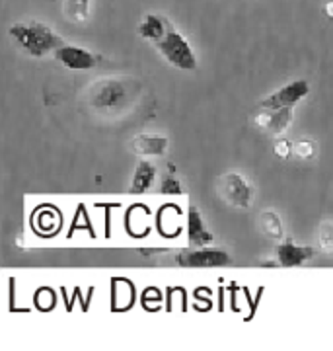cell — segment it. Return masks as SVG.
Instances as JSON below:
<instances>
[{
	"mask_svg": "<svg viewBox=\"0 0 333 351\" xmlns=\"http://www.w3.org/2000/svg\"><path fill=\"white\" fill-rule=\"evenodd\" d=\"M10 36L32 57H43L62 45V39L43 22H18L10 25Z\"/></svg>",
	"mask_w": 333,
	"mask_h": 351,
	"instance_id": "cell-1",
	"label": "cell"
},
{
	"mask_svg": "<svg viewBox=\"0 0 333 351\" xmlns=\"http://www.w3.org/2000/svg\"><path fill=\"white\" fill-rule=\"evenodd\" d=\"M154 43H156V47L162 53V57L172 64V66H175V69L187 71V73H191V71L197 69V59H195V53L191 49V45L173 27L170 20L166 22V32L162 34V38L156 39Z\"/></svg>",
	"mask_w": 333,
	"mask_h": 351,
	"instance_id": "cell-2",
	"label": "cell"
},
{
	"mask_svg": "<svg viewBox=\"0 0 333 351\" xmlns=\"http://www.w3.org/2000/svg\"><path fill=\"white\" fill-rule=\"evenodd\" d=\"M131 100L129 80L125 78H103L92 86L90 104L94 110L103 113H113L123 110L125 104Z\"/></svg>",
	"mask_w": 333,
	"mask_h": 351,
	"instance_id": "cell-3",
	"label": "cell"
},
{
	"mask_svg": "<svg viewBox=\"0 0 333 351\" xmlns=\"http://www.w3.org/2000/svg\"><path fill=\"white\" fill-rule=\"evenodd\" d=\"M219 191L222 199L238 209H247L254 203V188L242 174H224L219 180Z\"/></svg>",
	"mask_w": 333,
	"mask_h": 351,
	"instance_id": "cell-4",
	"label": "cell"
},
{
	"mask_svg": "<svg viewBox=\"0 0 333 351\" xmlns=\"http://www.w3.org/2000/svg\"><path fill=\"white\" fill-rule=\"evenodd\" d=\"M175 260L182 267H222L230 263V254L221 248L199 246V250H185L177 254Z\"/></svg>",
	"mask_w": 333,
	"mask_h": 351,
	"instance_id": "cell-5",
	"label": "cell"
},
{
	"mask_svg": "<svg viewBox=\"0 0 333 351\" xmlns=\"http://www.w3.org/2000/svg\"><path fill=\"white\" fill-rule=\"evenodd\" d=\"M310 84L306 80H293L281 90L273 92L271 96L263 98L259 101V108L263 110H279V108H295L300 100H304L308 96Z\"/></svg>",
	"mask_w": 333,
	"mask_h": 351,
	"instance_id": "cell-6",
	"label": "cell"
},
{
	"mask_svg": "<svg viewBox=\"0 0 333 351\" xmlns=\"http://www.w3.org/2000/svg\"><path fill=\"white\" fill-rule=\"evenodd\" d=\"M293 106L291 108H279V110H263L254 117V123L259 131L267 133V135H283L284 131L293 123Z\"/></svg>",
	"mask_w": 333,
	"mask_h": 351,
	"instance_id": "cell-7",
	"label": "cell"
},
{
	"mask_svg": "<svg viewBox=\"0 0 333 351\" xmlns=\"http://www.w3.org/2000/svg\"><path fill=\"white\" fill-rule=\"evenodd\" d=\"M55 59L71 71H90L98 64L94 53L76 47V45H64V43L55 49Z\"/></svg>",
	"mask_w": 333,
	"mask_h": 351,
	"instance_id": "cell-8",
	"label": "cell"
},
{
	"mask_svg": "<svg viewBox=\"0 0 333 351\" xmlns=\"http://www.w3.org/2000/svg\"><path fill=\"white\" fill-rule=\"evenodd\" d=\"M187 240L191 246H207L214 242V234L207 228L195 205H191L187 213Z\"/></svg>",
	"mask_w": 333,
	"mask_h": 351,
	"instance_id": "cell-9",
	"label": "cell"
},
{
	"mask_svg": "<svg viewBox=\"0 0 333 351\" xmlns=\"http://www.w3.org/2000/svg\"><path fill=\"white\" fill-rule=\"evenodd\" d=\"M314 254L316 250L312 246H300V244H295L293 240H286L277 248V263L283 267H295V265H302Z\"/></svg>",
	"mask_w": 333,
	"mask_h": 351,
	"instance_id": "cell-10",
	"label": "cell"
},
{
	"mask_svg": "<svg viewBox=\"0 0 333 351\" xmlns=\"http://www.w3.org/2000/svg\"><path fill=\"white\" fill-rule=\"evenodd\" d=\"M168 145L170 141L162 135H136L129 143L131 151L138 156H162L168 151Z\"/></svg>",
	"mask_w": 333,
	"mask_h": 351,
	"instance_id": "cell-11",
	"label": "cell"
},
{
	"mask_svg": "<svg viewBox=\"0 0 333 351\" xmlns=\"http://www.w3.org/2000/svg\"><path fill=\"white\" fill-rule=\"evenodd\" d=\"M156 166L150 164L148 160H140L136 164L135 174H133V182H131V191L133 193H145L154 186L156 182Z\"/></svg>",
	"mask_w": 333,
	"mask_h": 351,
	"instance_id": "cell-12",
	"label": "cell"
},
{
	"mask_svg": "<svg viewBox=\"0 0 333 351\" xmlns=\"http://www.w3.org/2000/svg\"><path fill=\"white\" fill-rule=\"evenodd\" d=\"M166 22H168V18H164V16H158V14H147L145 20L138 25L140 38L148 39V41L160 39L162 34L166 32Z\"/></svg>",
	"mask_w": 333,
	"mask_h": 351,
	"instance_id": "cell-13",
	"label": "cell"
},
{
	"mask_svg": "<svg viewBox=\"0 0 333 351\" xmlns=\"http://www.w3.org/2000/svg\"><path fill=\"white\" fill-rule=\"evenodd\" d=\"M259 223H261V228H263V232H265L267 237H271V239L275 240L283 239V234H284L283 221H281V217L275 213L273 209L263 211L261 217H259Z\"/></svg>",
	"mask_w": 333,
	"mask_h": 351,
	"instance_id": "cell-14",
	"label": "cell"
},
{
	"mask_svg": "<svg viewBox=\"0 0 333 351\" xmlns=\"http://www.w3.org/2000/svg\"><path fill=\"white\" fill-rule=\"evenodd\" d=\"M64 14L76 24H84L90 18V0H64Z\"/></svg>",
	"mask_w": 333,
	"mask_h": 351,
	"instance_id": "cell-15",
	"label": "cell"
},
{
	"mask_svg": "<svg viewBox=\"0 0 333 351\" xmlns=\"http://www.w3.org/2000/svg\"><path fill=\"white\" fill-rule=\"evenodd\" d=\"M295 154L300 160H312L318 156V143L312 138H300L295 143Z\"/></svg>",
	"mask_w": 333,
	"mask_h": 351,
	"instance_id": "cell-16",
	"label": "cell"
},
{
	"mask_svg": "<svg viewBox=\"0 0 333 351\" xmlns=\"http://www.w3.org/2000/svg\"><path fill=\"white\" fill-rule=\"evenodd\" d=\"M175 168H173V164H168V174L164 176V180H162V186L160 191L162 193H166V195H182L184 193V189L180 186V182L175 180Z\"/></svg>",
	"mask_w": 333,
	"mask_h": 351,
	"instance_id": "cell-17",
	"label": "cell"
},
{
	"mask_svg": "<svg viewBox=\"0 0 333 351\" xmlns=\"http://www.w3.org/2000/svg\"><path fill=\"white\" fill-rule=\"evenodd\" d=\"M318 244L321 252L333 256V223H321L318 230Z\"/></svg>",
	"mask_w": 333,
	"mask_h": 351,
	"instance_id": "cell-18",
	"label": "cell"
},
{
	"mask_svg": "<svg viewBox=\"0 0 333 351\" xmlns=\"http://www.w3.org/2000/svg\"><path fill=\"white\" fill-rule=\"evenodd\" d=\"M273 151H275L277 156H281V158H288V156L295 152V145H293L288 138H277V141H275Z\"/></svg>",
	"mask_w": 333,
	"mask_h": 351,
	"instance_id": "cell-19",
	"label": "cell"
},
{
	"mask_svg": "<svg viewBox=\"0 0 333 351\" xmlns=\"http://www.w3.org/2000/svg\"><path fill=\"white\" fill-rule=\"evenodd\" d=\"M323 12H325V16H328V18H332L333 20V0H328V2H325V6H323Z\"/></svg>",
	"mask_w": 333,
	"mask_h": 351,
	"instance_id": "cell-20",
	"label": "cell"
}]
</instances>
